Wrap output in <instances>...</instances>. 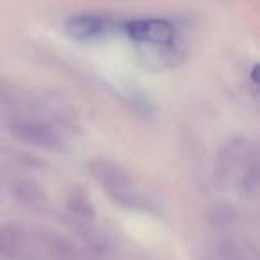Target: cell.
<instances>
[{
  "label": "cell",
  "mask_w": 260,
  "mask_h": 260,
  "mask_svg": "<svg viewBox=\"0 0 260 260\" xmlns=\"http://www.w3.org/2000/svg\"><path fill=\"white\" fill-rule=\"evenodd\" d=\"M89 175L112 203L126 210L155 214L157 203L145 185L121 164L109 159H94L89 164Z\"/></svg>",
  "instance_id": "3957f363"
},
{
  "label": "cell",
  "mask_w": 260,
  "mask_h": 260,
  "mask_svg": "<svg viewBox=\"0 0 260 260\" xmlns=\"http://www.w3.org/2000/svg\"><path fill=\"white\" fill-rule=\"evenodd\" d=\"M217 177L224 187L239 192L242 198L258 196V150L253 141L235 138L221 150L217 159Z\"/></svg>",
  "instance_id": "277c9868"
},
{
  "label": "cell",
  "mask_w": 260,
  "mask_h": 260,
  "mask_svg": "<svg viewBox=\"0 0 260 260\" xmlns=\"http://www.w3.org/2000/svg\"><path fill=\"white\" fill-rule=\"evenodd\" d=\"M11 132L16 139L48 152L72 148L75 121L59 100L48 96H29L11 104Z\"/></svg>",
  "instance_id": "6da1fadb"
},
{
  "label": "cell",
  "mask_w": 260,
  "mask_h": 260,
  "mask_svg": "<svg viewBox=\"0 0 260 260\" xmlns=\"http://www.w3.org/2000/svg\"><path fill=\"white\" fill-rule=\"evenodd\" d=\"M123 32V22L102 13H79L64 22V34L77 43H98Z\"/></svg>",
  "instance_id": "5b68a950"
},
{
  "label": "cell",
  "mask_w": 260,
  "mask_h": 260,
  "mask_svg": "<svg viewBox=\"0 0 260 260\" xmlns=\"http://www.w3.org/2000/svg\"><path fill=\"white\" fill-rule=\"evenodd\" d=\"M207 260H256V248L226 221L209 244Z\"/></svg>",
  "instance_id": "8992f818"
},
{
  "label": "cell",
  "mask_w": 260,
  "mask_h": 260,
  "mask_svg": "<svg viewBox=\"0 0 260 260\" xmlns=\"http://www.w3.org/2000/svg\"><path fill=\"white\" fill-rule=\"evenodd\" d=\"M123 34L134 43L138 57L148 70L166 72L185 57L184 41L171 20L148 16L123 22Z\"/></svg>",
  "instance_id": "7a4b0ae2"
}]
</instances>
